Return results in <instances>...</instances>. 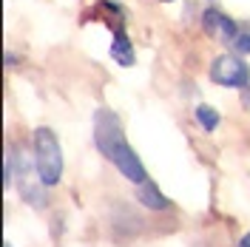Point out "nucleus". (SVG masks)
<instances>
[{
    "mask_svg": "<svg viewBox=\"0 0 250 247\" xmlns=\"http://www.w3.org/2000/svg\"><path fill=\"white\" fill-rule=\"evenodd\" d=\"M94 142H97L100 154L105 156L108 162H114V168L120 170L128 182L142 185V182L148 179L140 156H137V151L128 145L125 131H123V125H120V120H117L114 111H105V108L97 111V117H94Z\"/></svg>",
    "mask_w": 250,
    "mask_h": 247,
    "instance_id": "1",
    "label": "nucleus"
},
{
    "mask_svg": "<svg viewBox=\"0 0 250 247\" xmlns=\"http://www.w3.org/2000/svg\"><path fill=\"white\" fill-rule=\"evenodd\" d=\"M34 170L43 187H54L62 176V151L51 128L34 131Z\"/></svg>",
    "mask_w": 250,
    "mask_h": 247,
    "instance_id": "2",
    "label": "nucleus"
},
{
    "mask_svg": "<svg viewBox=\"0 0 250 247\" xmlns=\"http://www.w3.org/2000/svg\"><path fill=\"white\" fill-rule=\"evenodd\" d=\"M210 80L216 85H225V88H248L250 68L236 54H222L210 62Z\"/></svg>",
    "mask_w": 250,
    "mask_h": 247,
    "instance_id": "3",
    "label": "nucleus"
},
{
    "mask_svg": "<svg viewBox=\"0 0 250 247\" xmlns=\"http://www.w3.org/2000/svg\"><path fill=\"white\" fill-rule=\"evenodd\" d=\"M202 29L210 34V37H216V40H222V43H233L236 31H239V26H236L230 17L225 15V12H219V9H205L202 15Z\"/></svg>",
    "mask_w": 250,
    "mask_h": 247,
    "instance_id": "4",
    "label": "nucleus"
},
{
    "mask_svg": "<svg viewBox=\"0 0 250 247\" xmlns=\"http://www.w3.org/2000/svg\"><path fill=\"white\" fill-rule=\"evenodd\" d=\"M108 51H111V57H114V62H120L123 68H128V65L137 62V54H134V46H131V37H128L123 29L114 31V40H111Z\"/></svg>",
    "mask_w": 250,
    "mask_h": 247,
    "instance_id": "5",
    "label": "nucleus"
},
{
    "mask_svg": "<svg viewBox=\"0 0 250 247\" xmlns=\"http://www.w3.org/2000/svg\"><path fill=\"white\" fill-rule=\"evenodd\" d=\"M137 196H140V202L145 207H151V210H168V207H171V202L165 199V196L159 193V187H156L154 182H148V179L140 185Z\"/></svg>",
    "mask_w": 250,
    "mask_h": 247,
    "instance_id": "6",
    "label": "nucleus"
},
{
    "mask_svg": "<svg viewBox=\"0 0 250 247\" xmlns=\"http://www.w3.org/2000/svg\"><path fill=\"white\" fill-rule=\"evenodd\" d=\"M193 117H196V123L202 125L205 131H216L219 123H222V117H219L216 108H210V105H196L193 111Z\"/></svg>",
    "mask_w": 250,
    "mask_h": 247,
    "instance_id": "7",
    "label": "nucleus"
},
{
    "mask_svg": "<svg viewBox=\"0 0 250 247\" xmlns=\"http://www.w3.org/2000/svg\"><path fill=\"white\" fill-rule=\"evenodd\" d=\"M233 48L239 54H250V26H239L233 37Z\"/></svg>",
    "mask_w": 250,
    "mask_h": 247,
    "instance_id": "8",
    "label": "nucleus"
},
{
    "mask_svg": "<svg viewBox=\"0 0 250 247\" xmlns=\"http://www.w3.org/2000/svg\"><path fill=\"white\" fill-rule=\"evenodd\" d=\"M239 247H250V233H245V236H242V242H239Z\"/></svg>",
    "mask_w": 250,
    "mask_h": 247,
    "instance_id": "9",
    "label": "nucleus"
},
{
    "mask_svg": "<svg viewBox=\"0 0 250 247\" xmlns=\"http://www.w3.org/2000/svg\"><path fill=\"white\" fill-rule=\"evenodd\" d=\"M162 3H171V0H162Z\"/></svg>",
    "mask_w": 250,
    "mask_h": 247,
    "instance_id": "10",
    "label": "nucleus"
}]
</instances>
